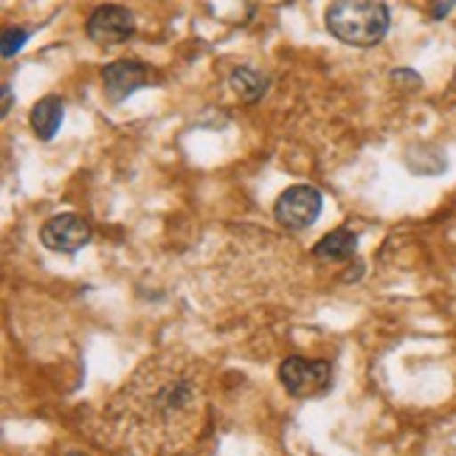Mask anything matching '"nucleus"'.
I'll list each match as a JSON object with an SVG mask.
<instances>
[{
	"mask_svg": "<svg viewBox=\"0 0 456 456\" xmlns=\"http://www.w3.org/2000/svg\"><path fill=\"white\" fill-rule=\"evenodd\" d=\"M102 82H104L108 96L113 102H121L150 82V68L142 62H133V60H118V62H110L108 68H104Z\"/></svg>",
	"mask_w": 456,
	"mask_h": 456,
	"instance_id": "0eeeda50",
	"label": "nucleus"
},
{
	"mask_svg": "<svg viewBox=\"0 0 456 456\" xmlns=\"http://www.w3.org/2000/svg\"><path fill=\"white\" fill-rule=\"evenodd\" d=\"M358 248V237L353 232H332L327 234L322 242H315L313 254L319 259H332V262H341V259H349Z\"/></svg>",
	"mask_w": 456,
	"mask_h": 456,
	"instance_id": "1a4fd4ad",
	"label": "nucleus"
},
{
	"mask_svg": "<svg viewBox=\"0 0 456 456\" xmlns=\"http://www.w3.org/2000/svg\"><path fill=\"white\" fill-rule=\"evenodd\" d=\"M322 206H324L322 191L315 186H290L285 189V195H279L273 212L279 225L299 232V228H307L319 220Z\"/></svg>",
	"mask_w": 456,
	"mask_h": 456,
	"instance_id": "20e7f679",
	"label": "nucleus"
},
{
	"mask_svg": "<svg viewBox=\"0 0 456 456\" xmlns=\"http://www.w3.org/2000/svg\"><path fill=\"white\" fill-rule=\"evenodd\" d=\"M9 104H12V87L4 85V116L9 113Z\"/></svg>",
	"mask_w": 456,
	"mask_h": 456,
	"instance_id": "ddd939ff",
	"label": "nucleus"
},
{
	"mask_svg": "<svg viewBox=\"0 0 456 456\" xmlns=\"http://www.w3.org/2000/svg\"><path fill=\"white\" fill-rule=\"evenodd\" d=\"M62 125V102L57 96H45L31 108V130L43 142H51Z\"/></svg>",
	"mask_w": 456,
	"mask_h": 456,
	"instance_id": "6e6552de",
	"label": "nucleus"
},
{
	"mask_svg": "<svg viewBox=\"0 0 456 456\" xmlns=\"http://www.w3.org/2000/svg\"><path fill=\"white\" fill-rule=\"evenodd\" d=\"M135 28L133 14L125 6H99L91 20H87V34L91 40L102 45H113V43H125Z\"/></svg>",
	"mask_w": 456,
	"mask_h": 456,
	"instance_id": "423d86ee",
	"label": "nucleus"
},
{
	"mask_svg": "<svg viewBox=\"0 0 456 456\" xmlns=\"http://www.w3.org/2000/svg\"><path fill=\"white\" fill-rule=\"evenodd\" d=\"M26 40H28V31H23V28H9V31H4V43H0V54H4L6 60H12L17 51H20L23 45H26Z\"/></svg>",
	"mask_w": 456,
	"mask_h": 456,
	"instance_id": "9b49d317",
	"label": "nucleus"
},
{
	"mask_svg": "<svg viewBox=\"0 0 456 456\" xmlns=\"http://www.w3.org/2000/svg\"><path fill=\"white\" fill-rule=\"evenodd\" d=\"M232 87L242 96V99H259L262 94H265V77L251 71V68H237V71L232 74Z\"/></svg>",
	"mask_w": 456,
	"mask_h": 456,
	"instance_id": "9d476101",
	"label": "nucleus"
},
{
	"mask_svg": "<svg viewBox=\"0 0 456 456\" xmlns=\"http://www.w3.org/2000/svg\"><path fill=\"white\" fill-rule=\"evenodd\" d=\"M451 9H453V4H436V6H434V17H445Z\"/></svg>",
	"mask_w": 456,
	"mask_h": 456,
	"instance_id": "f8f14e48",
	"label": "nucleus"
},
{
	"mask_svg": "<svg viewBox=\"0 0 456 456\" xmlns=\"http://www.w3.org/2000/svg\"><path fill=\"white\" fill-rule=\"evenodd\" d=\"M327 31L346 45L370 48L389 31V6L375 0H338L324 14Z\"/></svg>",
	"mask_w": 456,
	"mask_h": 456,
	"instance_id": "f03ea898",
	"label": "nucleus"
},
{
	"mask_svg": "<svg viewBox=\"0 0 456 456\" xmlns=\"http://www.w3.org/2000/svg\"><path fill=\"white\" fill-rule=\"evenodd\" d=\"M91 237H94L91 223L77 215L51 217L40 228V242L48 251H57V254H77L79 248H85V245L91 242Z\"/></svg>",
	"mask_w": 456,
	"mask_h": 456,
	"instance_id": "39448f33",
	"label": "nucleus"
},
{
	"mask_svg": "<svg viewBox=\"0 0 456 456\" xmlns=\"http://www.w3.org/2000/svg\"><path fill=\"white\" fill-rule=\"evenodd\" d=\"M113 419L144 451H181L206 419V389L195 363L155 358L113 400Z\"/></svg>",
	"mask_w": 456,
	"mask_h": 456,
	"instance_id": "f257e3e1",
	"label": "nucleus"
},
{
	"mask_svg": "<svg viewBox=\"0 0 456 456\" xmlns=\"http://www.w3.org/2000/svg\"><path fill=\"white\" fill-rule=\"evenodd\" d=\"M279 380L293 397H319L332 383V366L327 361L293 355L279 366Z\"/></svg>",
	"mask_w": 456,
	"mask_h": 456,
	"instance_id": "7ed1b4c3",
	"label": "nucleus"
}]
</instances>
